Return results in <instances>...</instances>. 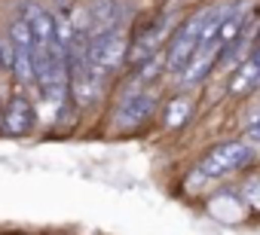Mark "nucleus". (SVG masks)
Wrapping results in <instances>:
<instances>
[{"label":"nucleus","instance_id":"7","mask_svg":"<svg viewBox=\"0 0 260 235\" xmlns=\"http://www.w3.org/2000/svg\"><path fill=\"white\" fill-rule=\"evenodd\" d=\"M193 110H196V101L187 89H175L172 95H166L162 101V110H159V126L166 132H181L190 120H193Z\"/></svg>","mask_w":260,"mask_h":235},{"label":"nucleus","instance_id":"11","mask_svg":"<svg viewBox=\"0 0 260 235\" xmlns=\"http://www.w3.org/2000/svg\"><path fill=\"white\" fill-rule=\"evenodd\" d=\"M4 31L10 34V40H13L16 49H34V31H31V25H28L16 10H13V16H7Z\"/></svg>","mask_w":260,"mask_h":235},{"label":"nucleus","instance_id":"9","mask_svg":"<svg viewBox=\"0 0 260 235\" xmlns=\"http://www.w3.org/2000/svg\"><path fill=\"white\" fill-rule=\"evenodd\" d=\"M86 4L92 10L98 34L110 31V28H132L128 25V7L122 4V0H86Z\"/></svg>","mask_w":260,"mask_h":235},{"label":"nucleus","instance_id":"3","mask_svg":"<svg viewBox=\"0 0 260 235\" xmlns=\"http://www.w3.org/2000/svg\"><path fill=\"white\" fill-rule=\"evenodd\" d=\"M128 43H132V28H110L95 34L83 49L95 67H101L110 76H119L128 64Z\"/></svg>","mask_w":260,"mask_h":235},{"label":"nucleus","instance_id":"5","mask_svg":"<svg viewBox=\"0 0 260 235\" xmlns=\"http://www.w3.org/2000/svg\"><path fill=\"white\" fill-rule=\"evenodd\" d=\"M220 40H211V43H199L196 55L187 61V67L175 76V86L178 89H199L202 83H208V76L217 70V52H220Z\"/></svg>","mask_w":260,"mask_h":235},{"label":"nucleus","instance_id":"13","mask_svg":"<svg viewBox=\"0 0 260 235\" xmlns=\"http://www.w3.org/2000/svg\"><path fill=\"white\" fill-rule=\"evenodd\" d=\"M242 138H245V141H248V144H251V147H254L257 153H260V126L248 123V126H245V135H242Z\"/></svg>","mask_w":260,"mask_h":235},{"label":"nucleus","instance_id":"12","mask_svg":"<svg viewBox=\"0 0 260 235\" xmlns=\"http://www.w3.org/2000/svg\"><path fill=\"white\" fill-rule=\"evenodd\" d=\"M13 61H16V46L10 40V34L4 31V25H0V76H7L13 73Z\"/></svg>","mask_w":260,"mask_h":235},{"label":"nucleus","instance_id":"10","mask_svg":"<svg viewBox=\"0 0 260 235\" xmlns=\"http://www.w3.org/2000/svg\"><path fill=\"white\" fill-rule=\"evenodd\" d=\"M166 76H169V70H166V49L156 52V55H150L147 61L135 64V67H125L119 73V80L132 83V86H159Z\"/></svg>","mask_w":260,"mask_h":235},{"label":"nucleus","instance_id":"4","mask_svg":"<svg viewBox=\"0 0 260 235\" xmlns=\"http://www.w3.org/2000/svg\"><path fill=\"white\" fill-rule=\"evenodd\" d=\"M40 129V110L34 95L13 89L4 104V138L10 141H25Z\"/></svg>","mask_w":260,"mask_h":235},{"label":"nucleus","instance_id":"2","mask_svg":"<svg viewBox=\"0 0 260 235\" xmlns=\"http://www.w3.org/2000/svg\"><path fill=\"white\" fill-rule=\"evenodd\" d=\"M257 150L245 141V138H223V141H214L202 156L199 162L193 165L208 183H220L226 177H236V174H245L254 162H257Z\"/></svg>","mask_w":260,"mask_h":235},{"label":"nucleus","instance_id":"16","mask_svg":"<svg viewBox=\"0 0 260 235\" xmlns=\"http://www.w3.org/2000/svg\"><path fill=\"white\" fill-rule=\"evenodd\" d=\"M0 25H4V22H0Z\"/></svg>","mask_w":260,"mask_h":235},{"label":"nucleus","instance_id":"8","mask_svg":"<svg viewBox=\"0 0 260 235\" xmlns=\"http://www.w3.org/2000/svg\"><path fill=\"white\" fill-rule=\"evenodd\" d=\"M260 92V70L254 64V58H245L236 70L226 73V95L242 101V98H251Z\"/></svg>","mask_w":260,"mask_h":235},{"label":"nucleus","instance_id":"15","mask_svg":"<svg viewBox=\"0 0 260 235\" xmlns=\"http://www.w3.org/2000/svg\"><path fill=\"white\" fill-rule=\"evenodd\" d=\"M251 58H254V64H257V70H260V43L254 46V52H251Z\"/></svg>","mask_w":260,"mask_h":235},{"label":"nucleus","instance_id":"14","mask_svg":"<svg viewBox=\"0 0 260 235\" xmlns=\"http://www.w3.org/2000/svg\"><path fill=\"white\" fill-rule=\"evenodd\" d=\"M4 104H7V95H0V138H4Z\"/></svg>","mask_w":260,"mask_h":235},{"label":"nucleus","instance_id":"1","mask_svg":"<svg viewBox=\"0 0 260 235\" xmlns=\"http://www.w3.org/2000/svg\"><path fill=\"white\" fill-rule=\"evenodd\" d=\"M166 95L156 86H132L116 76L113 95L107 101V120L116 135H141L159 120Z\"/></svg>","mask_w":260,"mask_h":235},{"label":"nucleus","instance_id":"6","mask_svg":"<svg viewBox=\"0 0 260 235\" xmlns=\"http://www.w3.org/2000/svg\"><path fill=\"white\" fill-rule=\"evenodd\" d=\"M16 13L31 25L37 46L58 43V40H55V16H52V7H46L43 0H19V4H16Z\"/></svg>","mask_w":260,"mask_h":235}]
</instances>
